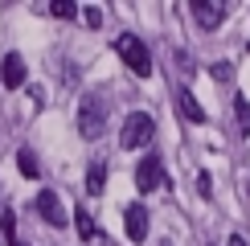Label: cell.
Returning a JSON list of instances; mask_svg holds the SVG:
<instances>
[{
  "mask_svg": "<svg viewBox=\"0 0 250 246\" xmlns=\"http://www.w3.org/2000/svg\"><path fill=\"white\" fill-rule=\"evenodd\" d=\"M115 54L123 58V66H127L131 74H140V78L152 74V54H148V45H144L135 33H119L115 37Z\"/></svg>",
  "mask_w": 250,
  "mask_h": 246,
  "instance_id": "1",
  "label": "cell"
},
{
  "mask_svg": "<svg viewBox=\"0 0 250 246\" xmlns=\"http://www.w3.org/2000/svg\"><path fill=\"white\" fill-rule=\"evenodd\" d=\"M78 131L86 140H99L107 131V99L103 95H86L78 102Z\"/></svg>",
  "mask_w": 250,
  "mask_h": 246,
  "instance_id": "2",
  "label": "cell"
},
{
  "mask_svg": "<svg viewBox=\"0 0 250 246\" xmlns=\"http://www.w3.org/2000/svg\"><path fill=\"white\" fill-rule=\"evenodd\" d=\"M156 136V123H152V115L148 111H131L127 119H123V131H119V144L123 148H144Z\"/></svg>",
  "mask_w": 250,
  "mask_h": 246,
  "instance_id": "3",
  "label": "cell"
},
{
  "mask_svg": "<svg viewBox=\"0 0 250 246\" xmlns=\"http://www.w3.org/2000/svg\"><path fill=\"white\" fill-rule=\"evenodd\" d=\"M135 184H140V193H152V189H160V184H164L160 156H144L140 160V168H135Z\"/></svg>",
  "mask_w": 250,
  "mask_h": 246,
  "instance_id": "4",
  "label": "cell"
},
{
  "mask_svg": "<svg viewBox=\"0 0 250 246\" xmlns=\"http://www.w3.org/2000/svg\"><path fill=\"white\" fill-rule=\"evenodd\" d=\"M37 213H41V218H45L49 226H58V230H62V226L70 222V218H66V209H62V201H58V193H54V189H41V193H37Z\"/></svg>",
  "mask_w": 250,
  "mask_h": 246,
  "instance_id": "5",
  "label": "cell"
},
{
  "mask_svg": "<svg viewBox=\"0 0 250 246\" xmlns=\"http://www.w3.org/2000/svg\"><path fill=\"white\" fill-rule=\"evenodd\" d=\"M0 82H4L8 90H17V86H25V58L17 54H4V62H0Z\"/></svg>",
  "mask_w": 250,
  "mask_h": 246,
  "instance_id": "6",
  "label": "cell"
},
{
  "mask_svg": "<svg viewBox=\"0 0 250 246\" xmlns=\"http://www.w3.org/2000/svg\"><path fill=\"white\" fill-rule=\"evenodd\" d=\"M193 17L201 29H217L226 20V4H217V0H193Z\"/></svg>",
  "mask_w": 250,
  "mask_h": 246,
  "instance_id": "7",
  "label": "cell"
},
{
  "mask_svg": "<svg viewBox=\"0 0 250 246\" xmlns=\"http://www.w3.org/2000/svg\"><path fill=\"white\" fill-rule=\"evenodd\" d=\"M123 226H127L131 242H144L148 238V209H144V205H127V209H123Z\"/></svg>",
  "mask_w": 250,
  "mask_h": 246,
  "instance_id": "8",
  "label": "cell"
},
{
  "mask_svg": "<svg viewBox=\"0 0 250 246\" xmlns=\"http://www.w3.org/2000/svg\"><path fill=\"white\" fill-rule=\"evenodd\" d=\"M103 189H107V164L95 160V164L86 168V193H90V197H99Z\"/></svg>",
  "mask_w": 250,
  "mask_h": 246,
  "instance_id": "9",
  "label": "cell"
},
{
  "mask_svg": "<svg viewBox=\"0 0 250 246\" xmlns=\"http://www.w3.org/2000/svg\"><path fill=\"white\" fill-rule=\"evenodd\" d=\"M176 102H181V111H185V119H189V123H205V111H201V102H197L193 95H189V90H176Z\"/></svg>",
  "mask_w": 250,
  "mask_h": 246,
  "instance_id": "10",
  "label": "cell"
},
{
  "mask_svg": "<svg viewBox=\"0 0 250 246\" xmlns=\"http://www.w3.org/2000/svg\"><path fill=\"white\" fill-rule=\"evenodd\" d=\"M74 226H78V234H82L86 242H90V238H99V226H95V218H90L86 209H78V213H74Z\"/></svg>",
  "mask_w": 250,
  "mask_h": 246,
  "instance_id": "11",
  "label": "cell"
},
{
  "mask_svg": "<svg viewBox=\"0 0 250 246\" xmlns=\"http://www.w3.org/2000/svg\"><path fill=\"white\" fill-rule=\"evenodd\" d=\"M234 115H238V131L250 136V99H242V95L234 99Z\"/></svg>",
  "mask_w": 250,
  "mask_h": 246,
  "instance_id": "12",
  "label": "cell"
},
{
  "mask_svg": "<svg viewBox=\"0 0 250 246\" xmlns=\"http://www.w3.org/2000/svg\"><path fill=\"white\" fill-rule=\"evenodd\" d=\"M0 234H4L8 242H17V218H13V209H0Z\"/></svg>",
  "mask_w": 250,
  "mask_h": 246,
  "instance_id": "13",
  "label": "cell"
},
{
  "mask_svg": "<svg viewBox=\"0 0 250 246\" xmlns=\"http://www.w3.org/2000/svg\"><path fill=\"white\" fill-rule=\"evenodd\" d=\"M17 164H21V172H25V177H37V156H33L29 148L17 152Z\"/></svg>",
  "mask_w": 250,
  "mask_h": 246,
  "instance_id": "14",
  "label": "cell"
},
{
  "mask_svg": "<svg viewBox=\"0 0 250 246\" xmlns=\"http://www.w3.org/2000/svg\"><path fill=\"white\" fill-rule=\"evenodd\" d=\"M49 13L62 17V20H70V17H78V4H70V0H54V4H49Z\"/></svg>",
  "mask_w": 250,
  "mask_h": 246,
  "instance_id": "15",
  "label": "cell"
},
{
  "mask_svg": "<svg viewBox=\"0 0 250 246\" xmlns=\"http://www.w3.org/2000/svg\"><path fill=\"white\" fill-rule=\"evenodd\" d=\"M82 20H86L90 29H99V25H103V8H95V4H90V8H82Z\"/></svg>",
  "mask_w": 250,
  "mask_h": 246,
  "instance_id": "16",
  "label": "cell"
},
{
  "mask_svg": "<svg viewBox=\"0 0 250 246\" xmlns=\"http://www.w3.org/2000/svg\"><path fill=\"white\" fill-rule=\"evenodd\" d=\"M197 189H201L205 197H209V193H213V181H209V172H197Z\"/></svg>",
  "mask_w": 250,
  "mask_h": 246,
  "instance_id": "17",
  "label": "cell"
},
{
  "mask_svg": "<svg viewBox=\"0 0 250 246\" xmlns=\"http://www.w3.org/2000/svg\"><path fill=\"white\" fill-rule=\"evenodd\" d=\"M226 246H246V238H242V234H234V238L226 242Z\"/></svg>",
  "mask_w": 250,
  "mask_h": 246,
  "instance_id": "18",
  "label": "cell"
},
{
  "mask_svg": "<svg viewBox=\"0 0 250 246\" xmlns=\"http://www.w3.org/2000/svg\"><path fill=\"white\" fill-rule=\"evenodd\" d=\"M8 246H21V242H8Z\"/></svg>",
  "mask_w": 250,
  "mask_h": 246,
  "instance_id": "19",
  "label": "cell"
}]
</instances>
